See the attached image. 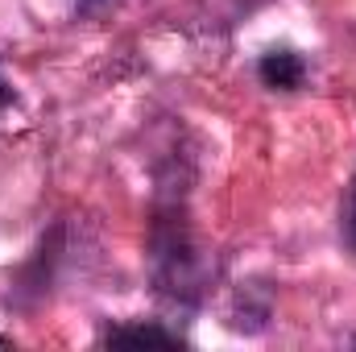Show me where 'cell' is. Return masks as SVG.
<instances>
[{
	"label": "cell",
	"mask_w": 356,
	"mask_h": 352,
	"mask_svg": "<svg viewBox=\"0 0 356 352\" xmlns=\"http://www.w3.org/2000/svg\"><path fill=\"white\" fill-rule=\"evenodd\" d=\"M257 75H261V83L273 88V91H298L307 83V58H302L298 50H290V46H273V50L261 54Z\"/></svg>",
	"instance_id": "1"
},
{
	"label": "cell",
	"mask_w": 356,
	"mask_h": 352,
	"mask_svg": "<svg viewBox=\"0 0 356 352\" xmlns=\"http://www.w3.org/2000/svg\"><path fill=\"white\" fill-rule=\"evenodd\" d=\"M104 344H182L178 332L162 323H145V319H129V323H112L104 332Z\"/></svg>",
	"instance_id": "2"
},
{
	"label": "cell",
	"mask_w": 356,
	"mask_h": 352,
	"mask_svg": "<svg viewBox=\"0 0 356 352\" xmlns=\"http://www.w3.org/2000/svg\"><path fill=\"white\" fill-rule=\"evenodd\" d=\"M340 232H344V245L356 253V175H353V182H348L344 207H340Z\"/></svg>",
	"instance_id": "3"
},
{
	"label": "cell",
	"mask_w": 356,
	"mask_h": 352,
	"mask_svg": "<svg viewBox=\"0 0 356 352\" xmlns=\"http://www.w3.org/2000/svg\"><path fill=\"white\" fill-rule=\"evenodd\" d=\"M4 104H8V83L0 79V112H4Z\"/></svg>",
	"instance_id": "4"
},
{
	"label": "cell",
	"mask_w": 356,
	"mask_h": 352,
	"mask_svg": "<svg viewBox=\"0 0 356 352\" xmlns=\"http://www.w3.org/2000/svg\"><path fill=\"white\" fill-rule=\"evenodd\" d=\"M0 349H13V340H8V336H0Z\"/></svg>",
	"instance_id": "5"
},
{
	"label": "cell",
	"mask_w": 356,
	"mask_h": 352,
	"mask_svg": "<svg viewBox=\"0 0 356 352\" xmlns=\"http://www.w3.org/2000/svg\"><path fill=\"white\" fill-rule=\"evenodd\" d=\"M353 349H356V336H353Z\"/></svg>",
	"instance_id": "6"
}]
</instances>
